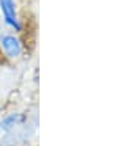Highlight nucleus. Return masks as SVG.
Returning <instances> with one entry per match:
<instances>
[{
  "instance_id": "1",
  "label": "nucleus",
  "mask_w": 132,
  "mask_h": 146,
  "mask_svg": "<svg viewBox=\"0 0 132 146\" xmlns=\"http://www.w3.org/2000/svg\"><path fill=\"white\" fill-rule=\"evenodd\" d=\"M0 12H2L3 21L7 27H11L16 33L22 31V24L18 18L15 0H0Z\"/></svg>"
},
{
  "instance_id": "2",
  "label": "nucleus",
  "mask_w": 132,
  "mask_h": 146,
  "mask_svg": "<svg viewBox=\"0 0 132 146\" xmlns=\"http://www.w3.org/2000/svg\"><path fill=\"white\" fill-rule=\"evenodd\" d=\"M0 49L6 58L18 59L22 55V43L15 34H3L0 36Z\"/></svg>"
},
{
  "instance_id": "3",
  "label": "nucleus",
  "mask_w": 132,
  "mask_h": 146,
  "mask_svg": "<svg viewBox=\"0 0 132 146\" xmlns=\"http://www.w3.org/2000/svg\"><path fill=\"white\" fill-rule=\"evenodd\" d=\"M0 36H2V19H0Z\"/></svg>"
},
{
  "instance_id": "4",
  "label": "nucleus",
  "mask_w": 132,
  "mask_h": 146,
  "mask_svg": "<svg viewBox=\"0 0 132 146\" xmlns=\"http://www.w3.org/2000/svg\"><path fill=\"white\" fill-rule=\"evenodd\" d=\"M2 112H3V111H2V108H0V117H2Z\"/></svg>"
}]
</instances>
